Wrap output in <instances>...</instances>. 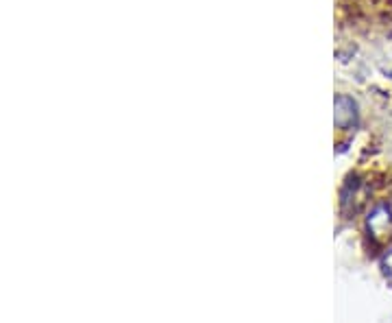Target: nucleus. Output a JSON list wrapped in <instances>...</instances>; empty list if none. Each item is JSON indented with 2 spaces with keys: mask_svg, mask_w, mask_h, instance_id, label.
<instances>
[]
</instances>
